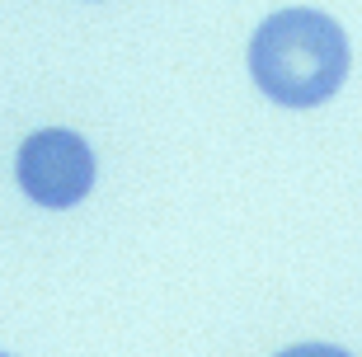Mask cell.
Instances as JSON below:
<instances>
[{"mask_svg":"<svg viewBox=\"0 0 362 357\" xmlns=\"http://www.w3.org/2000/svg\"><path fill=\"white\" fill-rule=\"evenodd\" d=\"M250 76L273 104L315 108L349 80V33L320 10H278L250 38Z\"/></svg>","mask_w":362,"mask_h":357,"instance_id":"1","label":"cell"},{"mask_svg":"<svg viewBox=\"0 0 362 357\" xmlns=\"http://www.w3.org/2000/svg\"><path fill=\"white\" fill-rule=\"evenodd\" d=\"M14 179L28 193V202L66 212L94 188V151L71 127H42L14 156Z\"/></svg>","mask_w":362,"mask_h":357,"instance_id":"2","label":"cell"},{"mask_svg":"<svg viewBox=\"0 0 362 357\" xmlns=\"http://www.w3.org/2000/svg\"><path fill=\"white\" fill-rule=\"evenodd\" d=\"M273 357H353L349 348H334V344H292V348H282V353Z\"/></svg>","mask_w":362,"mask_h":357,"instance_id":"3","label":"cell"},{"mask_svg":"<svg viewBox=\"0 0 362 357\" xmlns=\"http://www.w3.org/2000/svg\"><path fill=\"white\" fill-rule=\"evenodd\" d=\"M0 357H10V353H0Z\"/></svg>","mask_w":362,"mask_h":357,"instance_id":"4","label":"cell"}]
</instances>
